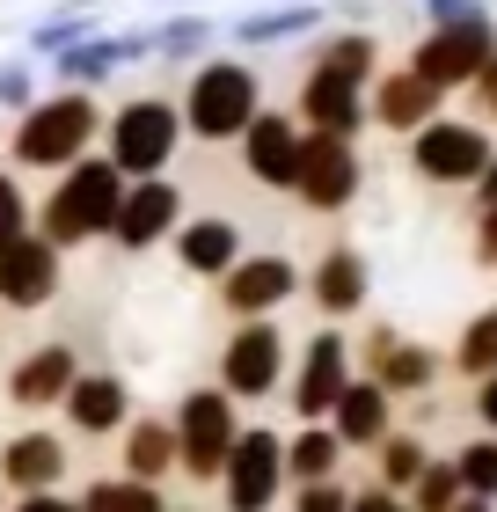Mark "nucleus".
I'll use <instances>...</instances> for the list:
<instances>
[{
	"label": "nucleus",
	"instance_id": "obj_1",
	"mask_svg": "<svg viewBox=\"0 0 497 512\" xmlns=\"http://www.w3.org/2000/svg\"><path fill=\"white\" fill-rule=\"evenodd\" d=\"M117 198H125V176L110 169L103 154H81L74 169L52 176V191L30 205V235L66 249H88V242H110V220H117Z\"/></svg>",
	"mask_w": 497,
	"mask_h": 512
},
{
	"label": "nucleus",
	"instance_id": "obj_2",
	"mask_svg": "<svg viewBox=\"0 0 497 512\" xmlns=\"http://www.w3.org/2000/svg\"><path fill=\"white\" fill-rule=\"evenodd\" d=\"M103 139V103L88 96V88H59V96H37L30 110L15 118V139H8V169H74L81 154H96Z\"/></svg>",
	"mask_w": 497,
	"mask_h": 512
},
{
	"label": "nucleus",
	"instance_id": "obj_3",
	"mask_svg": "<svg viewBox=\"0 0 497 512\" xmlns=\"http://www.w3.org/2000/svg\"><path fill=\"white\" fill-rule=\"evenodd\" d=\"M176 110H183V139L220 147V139H242L249 118L264 110V81H256L249 59H198Z\"/></svg>",
	"mask_w": 497,
	"mask_h": 512
},
{
	"label": "nucleus",
	"instance_id": "obj_4",
	"mask_svg": "<svg viewBox=\"0 0 497 512\" xmlns=\"http://www.w3.org/2000/svg\"><path fill=\"white\" fill-rule=\"evenodd\" d=\"M176 147H183V110L169 96H125L117 110H103V161L125 183L169 176Z\"/></svg>",
	"mask_w": 497,
	"mask_h": 512
},
{
	"label": "nucleus",
	"instance_id": "obj_5",
	"mask_svg": "<svg viewBox=\"0 0 497 512\" xmlns=\"http://www.w3.org/2000/svg\"><path fill=\"white\" fill-rule=\"evenodd\" d=\"M169 432H176V476L198 483V491H212V483H220V469H227V454H234L242 417H234V403H227L220 388H191V395L176 403Z\"/></svg>",
	"mask_w": 497,
	"mask_h": 512
},
{
	"label": "nucleus",
	"instance_id": "obj_6",
	"mask_svg": "<svg viewBox=\"0 0 497 512\" xmlns=\"http://www.w3.org/2000/svg\"><path fill=\"white\" fill-rule=\"evenodd\" d=\"M278 498H286V432L242 425L227 469H220V505L227 512H271Z\"/></svg>",
	"mask_w": 497,
	"mask_h": 512
},
{
	"label": "nucleus",
	"instance_id": "obj_7",
	"mask_svg": "<svg viewBox=\"0 0 497 512\" xmlns=\"http://www.w3.org/2000/svg\"><path fill=\"white\" fill-rule=\"evenodd\" d=\"M271 388H286V330L278 322H234V337L220 344V395L264 403Z\"/></svg>",
	"mask_w": 497,
	"mask_h": 512
},
{
	"label": "nucleus",
	"instance_id": "obj_8",
	"mask_svg": "<svg viewBox=\"0 0 497 512\" xmlns=\"http://www.w3.org/2000/svg\"><path fill=\"white\" fill-rule=\"evenodd\" d=\"M410 169L424 183H439V191H454V183H476L490 169V132L468 125V118H432L410 132Z\"/></svg>",
	"mask_w": 497,
	"mask_h": 512
},
{
	"label": "nucleus",
	"instance_id": "obj_9",
	"mask_svg": "<svg viewBox=\"0 0 497 512\" xmlns=\"http://www.w3.org/2000/svg\"><path fill=\"white\" fill-rule=\"evenodd\" d=\"M359 147L351 139H329V132H300V169H293V198L307 213H344L359 198Z\"/></svg>",
	"mask_w": 497,
	"mask_h": 512
},
{
	"label": "nucleus",
	"instance_id": "obj_10",
	"mask_svg": "<svg viewBox=\"0 0 497 512\" xmlns=\"http://www.w3.org/2000/svg\"><path fill=\"white\" fill-rule=\"evenodd\" d=\"M212 293H220V315H234V322H271L300 293V264H293V256H278V249L242 256L227 278H212Z\"/></svg>",
	"mask_w": 497,
	"mask_h": 512
},
{
	"label": "nucleus",
	"instance_id": "obj_11",
	"mask_svg": "<svg viewBox=\"0 0 497 512\" xmlns=\"http://www.w3.org/2000/svg\"><path fill=\"white\" fill-rule=\"evenodd\" d=\"M286 381H293V388H286L293 417H300V425H322V417H329V403H337V395H344V381H351V344H344V330H337V322H322V330L300 344V366H293Z\"/></svg>",
	"mask_w": 497,
	"mask_h": 512
},
{
	"label": "nucleus",
	"instance_id": "obj_12",
	"mask_svg": "<svg viewBox=\"0 0 497 512\" xmlns=\"http://www.w3.org/2000/svg\"><path fill=\"white\" fill-rule=\"evenodd\" d=\"M183 227V191L169 176H139V183H125V198H117V220H110V242L125 249V256H147V249H161Z\"/></svg>",
	"mask_w": 497,
	"mask_h": 512
},
{
	"label": "nucleus",
	"instance_id": "obj_13",
	"mask_svg": "<svg viewBox=\"0 0 497 512\" xmlns=\"http://www.w3.org/2000/svg\"><path fill=\"white\" fill-rule=\"evenodd\" d=\"M74 374H81V352H74L66 337H44V344H30V352L8 366V403H15L22 417H44V410L66 403Z\"/></svg>",
	"mask_w": 497,
	"mask_h": 512
},
{
	"label": "nucleus",
	"instance_id": "obj_14",
	"mask_svg": "<svg viewBox=\"0 0 497 512\" xmlns=\"http://www.w3.org/2000/svg\"><path fill=\"white\" fill-rule=\"evenodd\" d=\"M490 52H497V30H490V22H468V30H432V37L410 52V74L446 96V88H468V81H476Z\"/></svg>",
	"mask_w": 497,
	"mask_h": 512
},
{
	"label": "nucleus",
	"instance_id": "obj_15",
	"mask_svg": "<svg viewBox=\"0 0 497 512\" xmlns=\"http://www.w3.org/2000/svg\"><path fill=\"white\" fill-rule=\"evenodd\" d=\"M66 286V256L52 242H37V235H22L8 256H0V315H37V308H52Z\"/></svg>",
	"mask_w": 497,
	"mask_h": 512
},
{
	"label": "nucleus",
	"instance_id": "obj_16",
	"mask_svg": "<svg viewBox=\"0 0 497 512\" xmlns=\"http://www.w3.org/2000/svg\"><path fill=\"white\" fill-rule=\"evenodd\" d=\"M59 410H66V432L74 439H117L132 425V381L110 374V366H81Z\"/></svg>",
	"mask_w": 497,
	"mask_h": 512
},
{
	"label": "nucleus",
	"instance_id": "obj_17",
	"mask_svg": "<svg viewBox=\"0 0 497 512\" xmlns=\"http://www.w3.org/2000/svg\"><path fill=\"white\" fill-rule=\"evenodd\" d=\"M66 469H74V454H66V432H52V425H22L15 439H0V483L15 498L59 491Z\"/></svg>",
	"mask_w": 497,
	"mask_h": 512
},
{
	"label": "nucleus",
	"instance_id": "obj_18",
	"mask_svg": "<svg viewBox=\"0 0 497 512\" xmlns=\"http://www.w3.org/2000/svg\"><path fill=\"white\" fill-rule=\"evenodd\" d=\"M242 169H249V183H264V191H293L300 118H286V110H256L249 132H242Z\"/></svg>",
	"mask_w": 497,
	"mask_h": 512
},
{
	"label": "nucleus",
	"instance_id": "obj_19",
	"mask_svg": "<svg viewBox=\"0 0 497 512\" xmlns=\"http://www.w3.org/2000/svg\"><path fill=\"white\" fill-rule=\"evenodd\" d=\"M322 425H329V439H337L344 454H351V447H381V439L395 432V395H388L381 381H359V374H351Z\"/></svg>",
	"mask_w": 497,
	"mask_h": 512
},
{
	"label": "nucleus",
	"instance_id": "obj_20",
	"mask_svg": "<svg viewBox=\"0 0 497 512\" xmlns=\"http://www.w3.org/2000/svg\"><path fill=\"white\" fill-rule=\"evenodd\" d=\"M169 249H176V264L191 271V278H227L234 264H242V227H234L227 213H198V220H183L176 235H169Z\"/></svg>",
	"mask_w": 497,
	"mask_h": 512
},
{
	"label": "nucleus",
	"instance_id": "obj_21",
	"mask_svg": "<svg viewBox=\"0 0 497 512\" xmlns=\"http://www.w3.org/2000/svg\"><path fill=\"white\" fill-rule=\"evenodd\" d=\"M132 59H154L147 37H110V30H96V37L66 44V52L52 59V74H59V88H88V96H96L117 66H132Z\"/></svg>",
	"mask_w": 497,
	"mask_h": 512
},
{
	"label": "nucleus",
	"instance_id": "obj_22",
	"mask_svg": "<svg viewBox=\"0 0 497 512\" xmlns=\"http://www.w3.org/2000/svg\"><path fill=\"white\" fill-rule=\"evenodd\" d=\"M366 381H381L388 395H417V388L439 381V352H432V344L395 337V330H373L366 337Z\"/></svg>",
	"mask_w": 497,
	"mask_h": 512
},
{
	"label": "nucleus",
	"instance_id": "obj_23",
	"mask_svg": "<svg viewBox=\"0 0 497 512\" xmlns=\"http://www.w3.org/2000/svg\"><path fill=\"white\" fill-rule=\"evenodd\" d=\"M366 293H373V278H366V256L351 249V242H337L315 271H307V300L322 308V322L359 315V308H366Z\"/></svg>",
	"mask_w": 497,
	"mask_h": 512
},
{
	"label": "nucleus",
	"instance_id": "obj_24",
	"mask_svg": "<svg viewBox=\"0 0 497 512\" xmlns=\"http://www.w3.org/2000/svg\"><path fill=\"white\" fill-rule=\"evenodd\" d=\"M366 125V88H351V81H329L307 66V81H300V132H329V139H359Z\"/></svg>",
	"mask_w": 497,
	"mask_h": 512
},
{
	"label": "nucleus",
	"instance_id": "obj_25",
	"mask_svg": "<svg viewBox=\"0 0 497 512\" xmlns=\"http://www.w3.org/2000/svg\"><path fill=\"white\" fill-rule=\"evenodd\" d=\"M439 88H424L410 66H402V74H381L373 81V96H366V118L373 125H388V132H417V125H432L439 118Z\"/></svg>",
	"mask_w": 497,
	"mask_h": 512
},
{
	"label": "nucleus",
	"instance_id": "obj_26",
	"mask_svg": "<svg viewBox=\"0 0 497 512\" xmlns=\"http://www.w3.org/2000/svg\"><path fill=\"white\" fill-rule=\"evenodd\" d=\"M117 447H125L117 476H132V483H154V491L176 476V432H169V417H132V425L117 432Z\"/></svg>",
	"mask_w": 497,
	"mask_h": 512
},
{
	"label": "nucleus",
	"instance_id": "obj_27",
	"mask_svg": "<svg viewBox=\"0 0 497 512\" xmlns=\"http://www.w3.org/2000/svg\"><path fill=\"white\" fill-rule=\"evenodd\" d=\"M373 66H381V44L366 30H337V37H322V52H315V74L351 81V88H373Z\"/></svg>",
	"mask_w": 497,
	"mask_h": 512
},
{
	"label": "nucleus",
	"instance_id": "obj_28",
	"mask_svg": "<svg viewBox=\"0 0 497 512\" xmlns=\"http://www.w3.org/2000/svg\"><path fill=\"white\" fill-rule=\"evenodd\" d=\"M315 22H322V8H315V0H300V8H256V15H242L227 37L256 52V44H293V37H307Z\"/></svg>",
	"mask_w": 497,
	"mask_h": 512
},
{
	"label": "nucleus",
	"instance_id": "obj_29",
	"mask_svg": "<svg viewBox=\"0 0 497 512\" xmlns=\"http://www.w3.org/2000/svg\"><path fill=\"white\" fill-rule=\"evenodd\" d=\"M337 461H344V447L329 439V425H300L286 439V483H293V491H300V483H329Z\"/></svg>",
	"mask_w": 497,
	"mask_h": 512
},
{
	"label": "nucleus",
	"instance_id": "obj_30",
	"mask_svg": "<svg viewBox=\"0 0 497 512\" xmlns=\"http://www.w3.org/2000/svg\"><path fill=\"white\" fill-rule=\"evenodd\" d=\"M96 8H103V0H66V8H52V15L30 30V59H59L66 44L96 37Z\"/></svg>",
	"mask_w": 497,
	"mask_h": 512
},
{
	"label": "nucleus",
	"instance_id": "obj_31",
	"mask_svg": "<svg viewBox=\"0 0 497 512\" xmlns=\"http://www.w3.org/2000/svg\"><path fill=\"white\" fill-rule=\"evenodd\" d=\"M81 512H169V498L154 483H132V476H96L81 491Z\"/></svg>",
	"mask_w": 497,
	"mask_h": 512
},
{
	"label": "nucleus",
	"instance_id": "obj_32",
	"mask_svg": "<svg viewBox=\"0 0 497 512\" xmlns=\"http://www.w3.org/2000/svg\"><path fill=\"white\" fill-rule=\"evenodd\" d=\"M147 52L154 59H198V52H212V22L205 15H169L161 30H147Z\"/></svg>",
	"mask_w": 497,
	"mask_h": 512
},
{
	"label": "nucleus",
	"instance_id": "obj_33",
	"mask_svg": "<svg viewBox=\"0 0 497 512\" xmlns=\"http://www.w3.org/2000/svg\"><path fill=\"white\" fill-rule=\"evenodd\" d=\"M373 454H381V491H395V498L410 491V483L424 476V461H432V454H424V439H410V432H388Z\"/></svg>",
	"mask_w": 497,
	"mask_h": 512
},
{
	"label": "nucleus",
	"instance_id": "obj_34",
	"mask_svg": "<svg viewBox=\"0 0 497 512\" xmlns=\"http://www.w3.org/2000/svg\"><path fill=\"white\" fill-rule=\"evenodd\" d=\"M454 366H461L468 381H490V374H497V308H483V315L461 330V344H454Z\"/></svg>",
	"mask_w": 497,
	"mask_h": 512
},
{
	"label": "nucleus",
	"instance_id": "obj_35",
	"mask_svg": "<svg viewBox=\"0 0 497 512\" xmlns=\"http://www.w3.org/2000/svg\"><path fill=\"white\" fill-rule=\"evenodd\" d=\"M454 498H468L461 476H454V461H424V476L410 483V498H402V505H410V512H446Z\"/></svg>",
	"mask_w": 497,
	"mask_h": 512
},
{
	"label": "nucleus",
	"instance_id": "obj_36",
	"mask_svg": "<svg viewBox=\"0 0 497 512\" xmlns=\"http://www.w3.org/2000/svg\"><path fill=\"white\" fill-rule=\"evenodd\" d=\"M454 476L468 498H497V439H476V447L454 454Z\"/></svg>",
	"mask_w": 497,
	"mask_h": 512
},
{
	"label": "nucleus",
	"instance_id": "obj_37",
	"mask_svg": "<svg viewBox=\"0 0 497 512\" xmlns=\"http://www.w3.org/2000/svg\"><path fill=\"white\" fill-rule=\"evenodd\" d=\"M30 235V191H22L15 169H0V256Z\"/></svg>",
	"mask_w": 497,
	"mask_h": 512
},
{
	"label": "nucleus",
	"instance_id": "obj_38",
	"mask_svg": "<svg viewBox=\"0 0 497 512\" xmlns=\"http://www.w3.org/2000/svg\"><path fill=\"white\" fill-rule=\"evenodd\" d=\"M0 103H8L15 118L37 103V59H8V66H0Z\"/></svg>",
	"mask_w": 497,
	"mask_h": 512
},
{
	"label": "nucleus",
	"instance_id": "obj_39",
	"mask_svg": "<svg viewBox=\"0 0 497 512\" xmlns=\"http://www.w3.org/2000/svg\"><path fill=\"white\" fill-rule=\"evenodd\" d=\"M424 15H432V30H468V22H490L483 0H424Z\"/></svg>",
	"mask_w": 497,
	"mask_h": 512
},
{
	"label": "nucleus",
	"instance_id": "obj_40",
	"mask_svg": "<svg viewBox=\"0 0 497 512\" xmlns=\"http://www.w3.org/2000/svg\"><path fill=\"white\" fill-rule=\"evenodd\" d=\"M293 512H351V491H344L337 476H329V483H300V491H293Z\"/></svg>",
	"mask_w": 497,
	"mask_h": 512
},
{
	"label": "nucleus",
	"instance_id": "obj_41",
	"mask_svg": "<svg viewBox=\"0 0 497 512\" xmlns=\"http://www.w3.org/2000/svg\"><path fill=\"white\" fill-rule=\"evenodd\" d=\"M8 512H81V498H66V491H30V498H15Z\"/></svg>",
	"mask_w": 497,
	"mask_h": 512
},
{
	"label": "nucleus",
	"instance_id": "obj_42",
	"mask_svg": "<svg viewBox=\"0 0 497 512\" xmlns=\"http://www.w3.org/2000/svg\"><path fill=\"white\" fill-rule=\"evenodd\" d=\"M468 88H476V103H483V118L497 125V52L483 59V74H476V81H468Z\"/></svg>",
	"mask_w": 497,
	"mask_h": 512
},
{
	"label": "nucleus",
	"instance_id": "obj_43",
	"mask_svg": "<svg viewBox=\"0 0 497 512\" xmlns=\"http://www.w3.org/2000/svg\"><path fill=\"white\" fill-rule=\"evenodd\" d=\"M476 264H497V205H483L476 220Z\"/></svg>",
	"mask_w": 497,
	"mask_h": 512
},
{
	"label": "nucleus",
	"instance_id": "obj_44",
	"mask_svg": "<svg viewBox=\"0 0 497 512\" xmlns=\"http://www.w3.org/2000/svg\"><path fill=\"white\" fill-rule=\"evenodd\" d=\"M351 512H410V505H402L395 491H381V483H373V491H359V498H351Z\"/></svg>",
	"mask_w": 497,
	"mask_h": 512
},
{
	"label": "nucleus",
	"instance_id": "obj_45",
	"mask_svg": "<svg viewBox=\"0 0 497 512\" xmlns=\"http://www.w3.org/2000/svg\"><path fill=\"white\" fill-rule=\"evenodd\" d=\"M476 417H483V425H490V432H497V374H490V381H483V388H476Z\"/></svg>",
	"mask_w": 497,
	"mask_h": 512
},
{
	"label": "nucleus",
	"instance_id": "obj_46",
	"mask_svg": "<svg viewBox=\"0 0 497 512\" xmlns=\"http://www.w3.org/2000/svg\"><path fill=\"white\" fill-rule=\"evenodd\" d=\"M483 205H497V154H490V169L476 176V213H483Z\"/></svg>",
	"mask_w": 497,
	"mask_h": 512
},
{
	"label": "nucleus",
	"instance_id": "obj_47",
	"mask_svg": "<svg viewBox=\"0 0 497 512\" xmlns=\"http://www.w3.org/2000/svg\"><path fill=\"white\" fill-rule=\"evenodd\" d=\"M446 512H490V498H454Z\"/></svg>",
	"mask_w": 497,
	"mask_h": 512
},
{
	"label": "nucleus",
	"instance_id": "obj_48",
	"mask_svg": "<svg viewBox=\"0 0 497 512\" xmlns=\"http://www.w3.org/2000/svg\"><path fill=\"white\" fill-rule=\"evenodd\" d=\"M264 8H300V0H264Z\"/></svg>",
	"mask_w": 497,
	"mask_h": 512
},
{
	"label": "nucleus",
	"instance_id": "obj_49",
	"mask_svg": "<svg viewBox=\"0 0 497 512\" xmlns=\"http://www.w3.org/2000/svg\"><path fill=\"white\" fill-rule=\"evenodd\" d=\"M169 512H198V505H169Z\"/></svg>",
	"mask_w": 497,
	"mask_h": 512
}]
</instances>
